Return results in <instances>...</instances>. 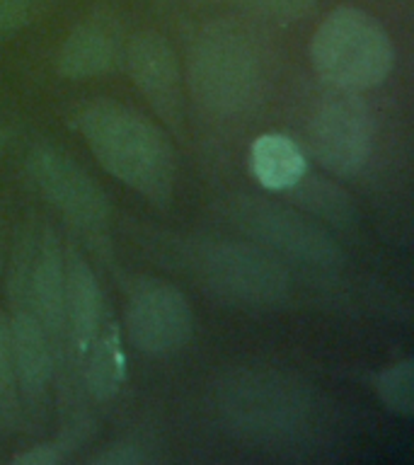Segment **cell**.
Segmentation results:
<instances>
[{
	"label": "cell",
	"instance_id": "3",
	"mask_svg": "<svg viewBox=\"0 0 414 465\" xmlns=\"http://www.w3.org/2000/svg\"><path fill=\"white\" fill-rule=\"evenodd\" d=\"M71 126L85 141L102 170L143 196L153 209L163 213L172 209L177 158L158 124L129 104L97 97L73 112Z\"/></svg>",
	"mask_w": 414,
	"mask_h": 465
},
{
	"label": "cell",
	"instance_id": "21",
	"mask_svg": "<svg viewBox=\"0 0 414 465\" xmlns=\"http://www.w3.org/2000/svg\"><path fill=\"white\" fill-rule=\"evenodd\" d=\"M71 456L68 450H65L64 443L58 441H44V443H34L32 449L17 450L15 456H10V463L13 465H56L61 460Z\"/></svg>",
	"mask_w": 414,
	"mask_h": 465
},
{
	"label": "cell",
	"instance_id": "22",
	"mask_svg": "<svg viewBox=\"0 0 414 465\" xmlns=\"http://www.w3.org/2000/svg\"><path fill=\"white\" fill-rule=\"evenodd\" d=\"M5 254H7V231L5 225H0V274L5 267Z\"/></svg>",
	"mask_w": 414,
	"mask_h": 465
},
{
	"label": "cell",
	"instance_id": "16",
	"mask_svg": "<svg viewBox=\"0 0 414 465\" xmlns=\"http://www.w3.org/2000/svg\"><path fill=\"white\" fill-rule=\"evenodd\" d=\"M20 431H25V412L15 373L10 322L7 311L0 308V439H13Z\"/></svg>",
	"mask_w": 414,
	"mask_h": 465
},
{
	"label": "cell",
	"instance_id": "19",
	"mask_svg": "<svg viewBox=\"0 0 414 465\" xmlns=\"http://www.w3.org/2000/svg\"><path fill=\"white\" fill-rule=\"evenodd\" d=\"M56 0H0V42L34 25Z\"/></svg>",
	"mask_w": 414,
	"mask_h": 465
},
{
	"label": "cell",
	"instance_id": "10",
	"mask_svg": "<svg viewBox=\"0 0 414 465\" xmlns=\"http://www.w3.org/2000/svg\"><path fill=\"white\" fill-rule=\"evenodd\" d=\"M123 330L145 356H170L184 349L194 332L189 298L160 276H136L126 283Z\"/></svg>",
	"mask_w": 414,
	"mask_h": 465
},
{
	"label": "cell",
	"instance_id": "12",
	"mask_svg": "<svg viewBox=\"0 0 414 465\" xmlns=\"http://www.w3.org/2000/svg\"><path fill=\"white\" fill-rule=\"evenodd\" d=\"M123 39L116 20L107 15H93L68 32L56 54V71L61 78L87 80L104 75L122 61Z\"/></svg>",
	"mask_w": 414,
	"mask_h": 465
},
{
	"label": "cell",
	"instance_id": "8",
	"mask_svg": "<svg viewBox=\"0 0 414 465\" xmlns=\"http://www.w3.org/2000/svg\"><path fill=\"white\" fill-rule=\"evenodd\" d=\"M27 173L51 209L85 238L109 267L112 262V202L85 167L51 143H34L27 153Z\"/></svg>",
	"mask_w": 414,
	"mask_h": 465
},
{
	"label": "cell",
	"instance_id": "13",
	"mask_svg": "<svg viewBox=\"0 0 414 465\" xmlns=\"http://www.w3.org/2000/svg\"><path fill=\"white\" fill-rule=\"evenodd\" d=\"M250 173L267 192H289L308 173V160L293 138L269 131L250 145Z\"/></svg>",
	"mask_w": 414,
	"mask_h": 465
},
{
	"label": "cell",
	"instance_id": "20",
	"mask_svg": "<svg viewBox=\"0 0 414 465\" xmlns=\"http://www.w3.org/2000/svg\"><path fill=\"white\" fill-rule=\"evenodd\" d=\"M148 460L145 446L136 439H122V441L109 443L107 450H100L90 460L94 465H138Z\"/></svg>",
	"mask_w": 414,
	"mask_h": 465
},
{
	"label": "cell",
	"instance_id": "4",
	"mask_svg": "<svg viewBox=\"0 0 414 465\" xmlns=\"http://www.w3.org/2000/svg\"><path fill=\"white\" fill-rule=\"evenodd\" d=\"M160 257L184 269L213 298L245 311H276L291 298V269L245 238H172Z\"/></svg>",
	"mask_w": 414,
	"mask_h": 465
},
{
	"label": "cell",
	"instance_id": "9",
	"mask_svg": "<svg viewBox=\"0 0 414 465\" xmlns=\"http://www.w3.org/2000/svg\"><path fill=\"white\" fill-rule=\"evenodd\" d=\"M308 151L325 173L354 177L373 151V116L361 93L330 87L308 119Z\"/></svg>",
	"mask_w": 414,
	"mask_h": 465
},
{
	"label": "cell",
	"instance_id": "15",
	"mask_svg": "<svg viewBox=\"0 0 414 465\" xmlns=\"http://www.w3.org/2000/svg\"><path fill=\"white\" fill-rule=\"evenodd\" d=\"M291 202H296L301 211L312 216L320 223L330 225L334 232L354 235L359 231V216L351 199L344 189H340L332 180L305 173L296 187L289 189Z\"/></svg>",
	"mask_w": 414,
	"mask_h": 465
},
{
	"label": "cell",
	"instance_id": "17",
	"mask_svg": "<svg viewBox=\"0 0 414 465\" xmlns=\"http://www.w3.org/2000/svg\"><path fill=\"white\" fill-rule=\"evenodd\" d=\"M373 391H376L380 405L395 417L409 420L414 414V361L407 356L402 361H395L378 371L373 376Z\"/></svg>",
	"mask_w": 414,
	"mask_h": 465
},
{
	"label": "cell",
	"instance_id": "18",
	"mask_svg": "<svg viewBox=\"0 0 414 465\" xmlns=\"http://www.w3.org/2000/svg\"><path fill=\"white\" fill-rule=\"evenodd\" d=\"M196 3H216L238 10L245 17L269 22H296L305 15H310L318 5V0H196Z\"/></svg>",
	"mask_w": 414,
	"mask_h": 465
},
{
	"label": "cell",
	"instance_id": "6",
	"mask_svg": "<svg viewBox=\"0 0 414 465\" xmlns=\"http://www.w3.org/2000/svg\"><path fill=\"white\" fill-rule=\"evenodd\" d=\"M216 216L240 238L252 240L286 264L334 274L347 267V252L330 228L305 211L261 194H231L216 203Z\"/></svg>",
	"mask_w": 414,
	"mask_h": 465
},
{
	"label": "cell",
	"instance_id": "7",
	"mask_svg": "<svg viewBox=\"0 0 414 465\" xmlns=\"http://www.w3.org/2000/svg\"><path fill=\"white\" fill-rule=\"evenodd\" d=\"M312 71L327 87L366 93L383 85L395 64L390 35L376 15L341 5L322 17L310 39Z\"/></svg>",
	"mask_w": 414,
	"mask_h": 465
},
{
	"label": "cell",
	"instance_id": "2",
	"mask_svg": "<svg viewBox=\"0 0 414 465\" xmlns=\"http://www.w3.org/2000/svg\"><path fill=\"white\" fill-rule=\"evenodd\" d=\"M271 46L252 17H216L189 46L192 100L211 116L238 119L260 107L271 85Z\"/></svg>",
	"mask_w": 414,
	"mask_h": 465
},
{
	"label": "cell",
	"instance_id": "11",
	"mask_svg": "<svg viewBox=\"0 0 414 465\" xmlns=\"http://www.w3.org/2000/svg\"><path fill=\"white\" fill-rule=\"evenodd\" d=\"M122 64L153 114L165 124L170 136H187L184 73L177 51L165 36L153 29L131 35L123 42Z\"/></svg>",
	"mask_w": 414,
	"mask_h": 465
},
{
	"label": "cell",
	"instance_id": "14",
	"mask_svg": "<svg viewBox=\"0 0 414 465\" xmlns=\"http://www.w3.org/2000/svg\"><path fill=\"white\" fill-rule=\"evenodd\" d=\"M85 391L93 402L104 405L119 395L126 381V354L122 344V327L119 322L104 315L93 347L85 356L83 366Z\"/></svg>",
	"mask_w": 414,
	"mask_h": 465
},
{
	"label": "cell",
	"instance_id": "5",
	"mask_svg": "<svg viewBox=\"0 0 414 465\" xmlns=\"http://www.w3.org/2000/svg\"><path fill=\"white\" fill-rule=\"evenodd\" d=\"M36 231L39 218L29 216L17 225L13 242L5 254V296H7V322H10V344H13L15 373L20 388L22 412H25V431L39 434L49 420L51 410V363L49 340L44 332L42 320L32 301L29 289V272L34 257Z\"/></svg>",
	"mask_w": 414,
	"mask_h": 465
},
{
	"label": "cell",
	"instance_id": "1",
	"mask_svg": "<svg viewBox=\"0 0 414 465\" xmlns=\"http://www.w3.org/2000/svg\"><path fill=\"white\" fill-rule=\"evenodd\" d=\"M213 405L218 421L235 441L271 456H312L332 436V417L322 392L289 371L228 369L213 385Z\"/></svg>",
	"mask_w": 414,
	"mask_h": 465
}]
</instances>
